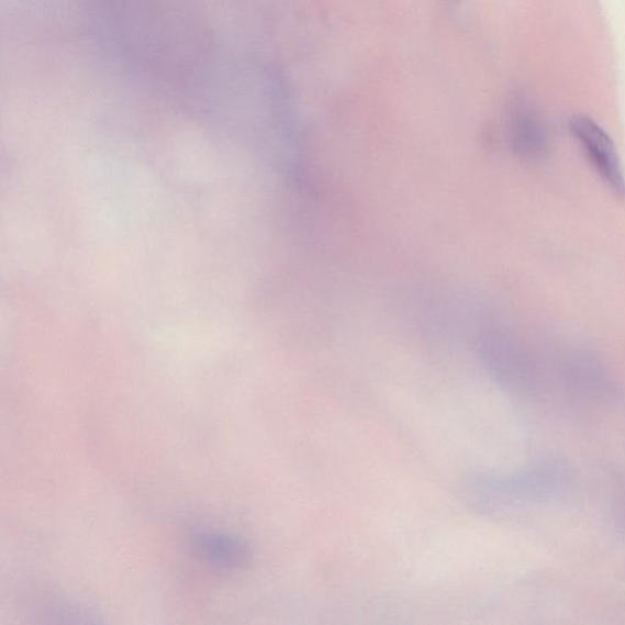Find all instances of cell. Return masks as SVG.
Listing matches in <instances>:
<instances>
[{
  "label": "cell",
  "instance_id": "1",
  "mask_svg": "<svg viewBox=\"0 0 625 625\" xmlns=\"http://www.w3.org/2000/svg\"><path fill=\"white\" fill-rule=\"evenodd\" d=\"M478 350L482 364L500 386L522 397H533L543 388L537 360L521 339L501 324L482 326Z\"/></svg>",
  "mask_w": 625,
  "mask_h": 625
},
{
  "label": "cell",
  "instance_id": "2",
  "mask_svg": "<svg viewBox=\"0 0 625 625\" xmlns=\"http://www.w3.org/2000/svg\"><path fill=\"white\" fill-rule=\"evenodd\" d=\"M566 478L561 466L542 464L513 475L478 478L471 482L470 489L481 503L542 499L562 488Z\"/></svg>",
  "mask_w": 625,
  "mask_h": 625
},
{
  "label": "cell",
  "instance_id": "3",
  "mask_svg": "<svg viewBox=\"0 0 625 625\" xmlns=\"http://www.w3.org/2000/svg\"><path fill=\"white\" fill-rule=\"evenodd\" d=\"M554 371L559 386L580 401L610 402L620 398L617 382L606 366L585 349L568 348L559 353Z\"/></svg>",
  "mask_w": 625,
  "mask_h": 625
},
{
  "label": "cell",
  "instance_id": "4",
  "mask_svg": "<svg viewBox=\"0 0 625 625\" xmlns=\"http://www.w3.org/2000/svg\"><path fill=\"white\" fill-rule=\"evenodd\" d=\"M569 124L601 180L611 191L625 197V177L621 158L606 131L585 115H574Z\"/></svg>",
  "mask_w": 625,
  "mask_h": 625
},
{
  "label": "cell",
  "instance_id": "5",
  "mask_svg": "<svg viewBox=\"0 0 625 625\" xmlns=\"http://www.w3.org/2000/svg\"><path fill=\"white\" fill-rule=\"evenodd\" d=\"M510 141L513 150L525 160H542L546 155L547 135L544 124L529 108L514 109L510 120Z\"/></svg>",
  "mask_w": 625,
  "mask_h": 625
},
{
  "label": "cell",
  "instance_id": "6",
  "mask_svg": "<svg viewBox=\"0 0 625 625\" xmlns=\"http://www.w3.org/2000/svg\"><path fill=\"white\" fill-rule=\"evenodd\" d=\"M194 546L207 562L222 568L244 567L250 557L249 548L243 540L224 533H200L194 537Z\"/></svg>",
  "mask_w": 625,
  "mask_h": 625
}]
</instances>
